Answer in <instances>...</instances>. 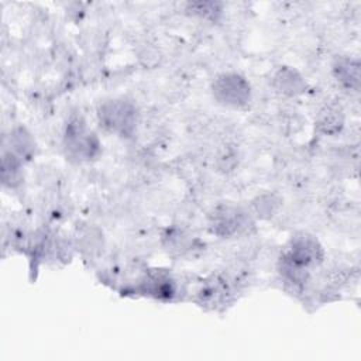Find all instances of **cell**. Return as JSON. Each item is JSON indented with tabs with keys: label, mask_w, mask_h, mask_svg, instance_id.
Returning a JSON list of instances; mask_svg holds the SVG:
<instances>
[{
	"label": "cell",
	"mask_w": 361,
	"mask_h": 361,
	"mask_svg": "<svg viewBox=\"0 0 361 361\" xmlns=\"http://www.w3.org/2000/svg\"><path fill=\"white\" fill-rule=\"evenodd\" d=\"M279 206V200L275 196L271 195H264L261 197L257 199V202L254 203V209L258 213V216L261 217H269L275 213V210Z\"/></svg>",
	"instance_id": "obj_13"
},
{
	"label": "cell",
	"mask_w": 361,
	"mask_h": 361,
	"mask_svg": "<svg viewBox=\"0 0 361 361\" xmlns=\"http://www.w3.org/2000/svg\"><path fill=\"white\" fill-rule=\"evenodd\" d=\"M103 128L121 137H130L138 124V110L135 104L126 99H113L104 102L97 111Z\"/></svg>",
	"instance_id": "obj_2"
},
{
	"label": "cell",
	"mask_w": 361,
	"mask_h": 361,
	"mask_svg": "<svg viewBox=\"0 0 361 361\" xmlns=\"http://www.w3.org/2000/svg\"><path fill=\"white\" fill-rule=\"evenodd\" d=\"M100 141L90 131L80 117L72 118L65 128L63 151L69 161L75 164L90 162L100 154Z\"/></svg>",
	"instance_id": "obj_1"
},
{
	"label": "cell",
	"mask_w": 361,
	"mask_h": 361,
	"mask_svg": "<svg viewBox=\"0 0 361 361\" xmlns=\"http://www.w3.org/2000/svg\"><path fill=\"white\" fill-rule=\"evenodd\" d=\"M188 10L202 18L217 20V17L221 13V4L214 1H196V3H189Z\"/></svg>",
	"instance_id": "obj_12"
},
{
	"label": "cell",
	"mask_w": 361,
	"mask_h": 361,
	"mask_svg": "<svg viewBox=\"0 0 361 361\" xmlns=\"http://www.w3.org/2000/svg\"><path fill=\"white\" fill-rule=\"evenodd\" d=\"M336 79L347 89L357 90L360 86V62L353 58L341 56L333 65Z\"/></svg>",
	"instance_id": "obj_8"
},
{
	"label": "cell",
	"mask_w": 361,
	"mask_h": 361,
	"mask_svg": "<svg viewBox=\"0 0 361 361\" xmlns=\"http://www.w3.org/2000/svg\"><path fill=\"white\" fill-rule=\"evenodd\" d=\"M247 224L245 213L231 206H221L212 214L213 233L219 235H233L243 230Z\"/></svg>",
	"instance_id": "obj_5"
},
{
	"label": "cell",
	"mask_w": 361,
	"mask_h": 361,
	"mask_svg": "<svg viewBox=\"0 0 361 361\" xmlns=\"http://www.w3.org/2000/svg\"><path fill=\"white\" fill-rule=\"evenodd\" d=\"M274 86L278 92H281L286 96H296L306 90V82L300 76V73L288 66L281 68L275 73Z\"/></svg>",
	"instance_id": "obj_7"
},
{
	"label": "cell",
	"mask_w": 361,
	"mask_h": 361,
	"mask_svg": "<svg viewBox=\"0 0 361 361\" xmlns=\"http://www.w3.org/2000/svg\"><path fill=\"white\" fill-rule=\"evenodd\" d=\"M141 290L154 298L169 299L175 295L176 288L173 279L168 272L155 269L145 275L144 281L141 282Z\"/></svg>",
	"instance_id": "obj_6"
},
{
	"label": "cell",
	"mask_w": 361,
	"mask_h": 361,
	"mask_svg": "<svg viewBox=\"0 0 361 361\" xmlns=\"http://www.w3.org/2000/svg\"><path fill=\"white\" fill-rule=\"evenodd\" d=\"M8 149L20 159H30L35 154V141L24 127H16L8 135Z\"/></svg>",
	"instance_id": "obj_9"
},
{
	"label": "cell",
	"mask_w": 361,
	"mask_h": 361,
	"mask_svg": "<svg viewBox=\"0 0 361 361\" xmlns=\"http://www.w3.org/2000/svg\"><path fill=\"white\" fill-rule=\"evenodd\" d=\"M282 257L288 258L290 262L300 268L309 269L310 267L322 262L323 250L314 237L300 233L292 237L288 250Z\"/></svg>",
	"instance_id": "obj_4"
},
{
	"label": "cell",
	"mask_w": 361,
	"mask_h": 361,
	"mask_svg": "<svg viewBox=\"0 0 361 361\" xmlns=\"http://www.w3.org/2000/svg\"><path fill=\"white\" fill-rule=\"evenodd\" d=\"M1 178L3 183L10 188H14L21 182V159L10 149L3 151Z\"/></svg>",
	"instance_id": "obj_10"
},
{
	"label": "cell",
	"mask_w": 361,
	"mask_h": 361,
	"mask_svg": "<svg viewBox=\"0 0 361 361\" xmlns=\"http://www.w3.org/2000/svg\"><path fill=\"white\" fill-rule=\"evenodd\" d=\"M343 123H344L343 113L336 106H326L317 117L319 130L327 135H333L338 133L343 127Z\"/></svg>",
	"instance_id": "obj_11"
},
{
	"label": "cell",
	"mask_w": 361,
	"mask_h": 361,
	"mask_svg": "<svg viewBox=\"0 0 361 361\" xmlns=\"http://www.w3.org/2000/svg\"><path fill=\"white\" fill-rule=\"evenodd\" d=\"M214 99L228 107H243L248 103L251 89L248 82L237 73H223L213 82Z\"/></svg>",
	"instance_id": "obj_3"
}]
</instances>
